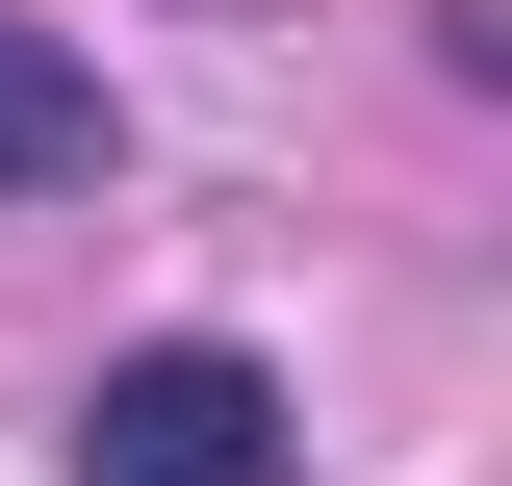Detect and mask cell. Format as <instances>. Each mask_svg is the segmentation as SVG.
Returning a JSON list of instances; mask_svg holds the SVG:
<instances>
[{"label": "cell", "mask_w": 512, "mask_h": 486, "mask_svg": "<svg viewBox=\"0 0 512 486\" xmlns=\"http://www.w3.org/2000/svg\"><path fill=\"white\" fill-rule=\"evenodd\" d=\"M77 486H308V435H282V384L231 333H154V359L77 384Z\"/></svg>", "instance_id": "1"}, {"label": "cell", "mask_w": 512, "mask_h": 486, "mask_svg": "<svg viewBox=\"0 0 512 486\" xmlns=\"http://www.w3.org/2000/svg\"><path fill=\"white\" fill-rule=\"evenodd\" d=\"M52 180H103V77L52 26H0V205H52Z\"/></svg>", "instance_id": "2"}]
</instances>
